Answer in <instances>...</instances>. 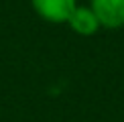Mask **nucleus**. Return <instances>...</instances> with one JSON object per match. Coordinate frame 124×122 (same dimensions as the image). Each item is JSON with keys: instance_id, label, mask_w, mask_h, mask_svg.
<instances>
[{"instance_id": "1", "label": "nucleus", "mask_w": 124, "mask_h": 122, "mask_svg": "<svg viewBox=\"0 0 124 122\" xmlns=\"http://www.w3.org/2000/svg\"><path fill=\"white\" fill-rule=\"evenodd\" d=\"M39 18L53 24H65L77 6V0H31Z\"/></svg>"}, {"instance_id": "2", "label": "nucleus", "mask_w": 124, "mask_h": 122, "mask_svg": "<svg viewBox=\"0 0 124 122\" xmlns=\"http://www.w3.org/2000/svg\"><path fill=\"white\" fill-rule=\"evenodd\" d=\"M100 27L108 30H118L124 27V0H90Z\"/></svg>"}, {"instance_id": "3", "label": "nucleus", "mask_w": 124, "mask_h": 122, "mask_svg": "<svg viewBox=\"0 0 124 122\" xmlns=\"http://www.w3.org/2000/svg\"><path fill=\"white\" fill-rule=\"evenodd\" d=\"M67 27L73 30L75 35H79V37H92V35H96L98 30H100V20L96 18L94 10L90 6H79L77 4L75 10L71 12L69 20H67Z\"/></svg>"}]
</instances>
